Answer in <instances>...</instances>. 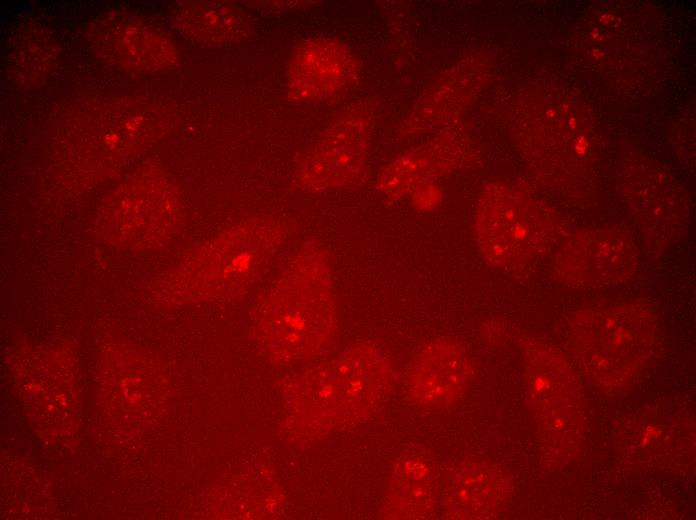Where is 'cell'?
I'll use <instances>...</instances> for the list:
<instances>
[{"label": "cell", "mask_w": 696, "mask_h": 520, "mask_svg": "<svg viewBox=\"0 0 696 520\" xmlns=\"http://www.w3.org/2000/svg\"><path fill=\"white\" fill-rule=\"evenodd\" d=\"M478 245L492 265L521 268L550 245L552 228L536 202L504 186H491L480 199L476 216Z\"/></svg>", "instance_id": "7a4b0ae2"}, {"label": "cell", "mask_w": 696, "mask_h": 520, "mask_svg": "<svg viewBox=\"0 0 696 520\" xmlns=\"http://www.w3.org/2000/svg\"><path fill=\"white\" fill-rule=\"evenodd\" d=\"M356 71L355 58L343 44L323 38L308 40L291 57L289 93L303 102L324 101L346 90Z\"/></svg>", "instance_id": "277c9868"}, {"label": "cell", "mask_w": 696, "mask_h": 520, "mask_svg": "<svg viewBox=\"0 0 696 520\" xmlns=\"http://www.w3.org/2000/svg\"><path fill=\"white\" fill-rule=\"evenodd\" d=\"M367 128L358 115L338 119L301 160L302 187L325 191L359 183L367 165Z\"/></svg>", "instance_id": "3957f363"}, {"label": "cell", "mask_w": 696, "mask_h": 520, "mask_svg": "<svg viewBox=\"0 0 696 520\" xmlns=\"http://www.w3.org/2000/svg\"><path fill=\"white\" fill-rule=\"evenodd\" d=\"M636 259L631 245L614 237L582 238L560 251V276L589 282L627 275Z\"/></svg>", "instance_id": "5b68a950"}, {"label": "cell", "mask_w": 696, "mask_h": 520, "mask_svg": "<svg viewBox=\"0 0 696 520\" xmlns=\"http://www.w3.org/2000/svg\"><path fill=\"white\" fill-rule=\"evenodd\" d=\"M328 257L316 244H304L292 256L265 304L268 343L274 350L315 352L333 326L332 278Z\"/></svg>", "instance_id": "6da1fadb"}, {"label": "cell", "mask_w": 696, "mask_h": 520, "mask_svg": "<svg viewBox=\"0 0 696 520\" xmlns=\"http://www.w3.org/2000/svg\"><path fill=\"white\" fill-rule=\"evenodd\" d=\"M411 373L418 383L436 388H452L465 373L463 351L450 341L440 340L425 347L412 363Z\"/></svg>", "instance_id": "52a82bcc"}, {"label": "cell", "mask_w": 696, "mask_h": 520, "mask_svg": "<svg viewBox=\"0 0 696 520\" xmlns=\"http://www.w3.org/2000/svg\"><path fill=\"white\" fill-rule=\"evenodd\" d=\"M457 153L449 146H430L400 157L381 174L379 189L390 197L403 196L450 170Z\"/></svg>", "instance_id": "8992f818"}]
</instances>
